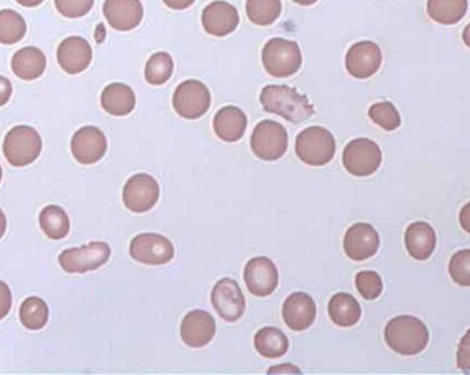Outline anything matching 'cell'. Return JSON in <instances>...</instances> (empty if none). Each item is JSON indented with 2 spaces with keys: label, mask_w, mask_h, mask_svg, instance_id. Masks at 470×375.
<instances>
[{
  "label": "cell",
  "mask_w": 470,
  "mask_h": 375,
  "mask_svg": "<svg viewBox=\"0 0 470 375\" xmlns=\"http://www.w3.org/2000/svg\"><path fill=\"white\" fill-rule=\"evenodd\" d=\"M42 147V138L35 128L17 125L5 138L4 154L13 167H26L39 158Z\"/></svg>",
  "instance_id": "cell-5"
},
{
  "label": "cell",
  "mask_w": 470,
  "mask_h": 375,
  "mask_svg": "<svg viewBox=\"0 0 470 375\" xmlns=\"http://www.w3.org/2000/svg\"><path fill=\"white\" fill-rule=\"evenodd\" d=\"M56 58L66 74H83L93 61V48L83 37L69 36L61 42L56 51Z\"/></svg>",
  "instance_id": "cell-21"
},
{
  "label": "cell",
  "mask_w": 470,
  "mask_h": 375,
  "mask_svg": "<svg viewBox=\"0 0 470 375\" xmlns=\"http://www.w3.org/2000/svg\"><path fill=\"white\" fill-rule=\"evenodd\" d=\"M287 143L286 128L273 120H263L252 133V152L263 161L279 160L286 153Z\"/></svg>",
  "instance_id": "cell-7"
},
{
  "label": "cell",
  "mask_w": 470,
  "mask_h": 375,
  "mask_svg": "<svg viewBox=\"0 0 470 375\" xmlns=\"http://www.w3.org/2000/svg\"><path fill=\"white\" fill-rule=\"evenodd\" d=\"M356 289L365 300L377 299L383 293V280L375 271H362L355 278Z\"/></svg>",
  "instance_id": "cell-36"
},
{
  "label": "cell",
  "mask_w": 470,
  "mask_h": 375,
  "mask_svg": "<svg viewBox=\"0 0 470 375\" xmlns=\"http://www.w3.org/2000/svg\"><path fill=\"white\" fill-rule=\"evenodd\" d=\"M15 2L24 7H37L40 6L45 0H15Z\"/></svg>",
  "instance_id": "cell-45"
},
{
  "label": "cell",
  "mask_w": 470,
  "mask_h": 375,
  "mask_svg": "<svg viewBox=\"0 0 470 375\" xmlns=\"http://www.w3.org/2000/svg\"><path fill=\"white\" fill-rule=\"evenodd\" d=\"M330 319L340 328H352L361 321L362 308L358 300L349 293H337L327 305Z\"/></svg>",
  "instance_id": "cell-26"
},
{
  "label": "cell",
  "mask_w": 470,
  "mask_h": 375,
  "mask_svg": "<svg viewBox=\"0 0 470 375\" xmlns=\"http://www.w3.org/2000/svg\"><path fill=\"white\" fill-rule=\"evenodd\" d=\"M295 4L300 5V6H313L318 0H293Z\"/></svg>",
  "instance_id": "cell-47"
},
{
  "label": "cell",
  "mask_w": 470,
  "mask_h": 375,
  "mask_svg": "<svg viewBox=\"0 0 470 375\" xmlns=\"http://www.w3.org/2000/svg\"><path fill=\"white\" fill-rule=\"evenodd\" d=\"M426 10L435 23L454 25L466 15L467 0H428Z\"/></svg>",
  "instance_id": "cell-28"
},
{
  "label": "cell",
  "mask_w": 470,
  "mask_h": 375,
  "mask_svg": "<svg viewBox=\"0 0 470 375\" xmlns=\"http://www.w3.org/2000/svg\"><path fill=\"white\" fill-rule=\"evenodd\" d=\"M101 104L104 111L112 116H127L135 109V93L130 85L112 83L102 91Z\"/></svg>",
  "instance_id": "cell-24"
},
{
  "label": "cell",
  "mask_w": 470,
  "mask_h": 375,
  "mask_svg": "<svg viewBox=\"0 0 470 375\" xmlns=\"http://www.w3.org/2000/svg\"><path fill=\"white\" fill-rule=\"evenodd\" d=\"M95 0H55V7L66 18H82L94 7Z\"/></svg>",
  "instance_id": "cell-37"
},
{
  "label": "cell",
  "mask_w": 470,
  "mask_h": 375,
  "mask_svg": "<svg viewBox=\"0 0 470 375\" xmlns=\"http://www.w3.org/2000/svg\"><path fill=\"white\" fill-rule=\"evenodd\" d=\"M47 60L43 51L37 47H24L15 54L12 69L18 79L32 82L45 74Z\"/></svg>",
  "instance_id": "cell-25"
},
{
  "label": "cell",
  "mask_w": 470,
  "mask_h": 375,
  "mask_svg": "<svg viewBox=\"0 0 470 375\" xmlns=\"http://www.w3.org/2000/svg\"><path fill=\"white\" fill-rule=\"evenodd\" d=\"M459 223H461L462 229L470 234V202L466 203L464 208L461 209L459 213Z\"/></svg>",
  "instance_id": "cell-42"
},
{
  "label": "cell",
  "mask_w": 470,
  "mask_h": 375,
  "mask_svg": "<svg viewBox=\"0 0 470 375\" xmlns=\"http://www.w3.org/2000/svg\"><path fill=\"white\" fill-rule=\"evenodd\" d=\"M216 334V321L211 313L195 310L182 321V341L190 348H203L214 340Z\"/></svg>",
  "instance_id": "cell-19"
},
{
  "label": "cell",
  "mask_w": 470,
  "mask_h": 375,
  "mask_svg": "<svg viewBox=\"0 0 470 375\" xmlns=\"http://www.w3.org/2000/svg\"><path fill=\"white\" fill-rule=\"evenodd\" d=\"M174 60L165 51L153 54L145 68V79L149 84L163 85L168 82L174 74Z\"/></svg>",
  "instance_id": "cell-33"
},
{
  "label": "cell",
  "mask_w": 470,
  "mask_h": 375,
  "mask_svg": "<svg viewBox=\"0 0 470 375\" xmlns=\"http://www.w3.org/2000/svg\"><path fill=\"white\" fill-rule=\"evenodd\" d=\"M381 161L383 153L380 146L367 138L354 139L344 149V168L356 178H366L377 173Z\"/></svg>",
  "instance_id": "cell-6"
},
{
  "label": "cell",
  "mask_w": 470,
  "mask_h": 375,
  "mask_svg": "<svg viewBox=\"0 0 470 375\" xmlns=\"http://www.w3.org/2000/svg\"><path fill=\"white\" fill-rule=\"evenodd\" d=\"M160 198L158 182L147 173L131 176L123 189V201L134 213H145L155 208Z\"/></svg>",
  "instance_id": "cell-11"
},
{
  "label": "cell",
  "mask_w": 470,
  "mask_h": 375,
  "mask_svg": "<svg viewBox=\"0 0 470 375\" xmlns=\"http://www.w3.org/2000/svg\"><path fill=\"white\" fill-rule=\"evenodd\" d=\"M201 21L206 34L215 37H225L238 28L240 15L233 5L216 0L204 9Z\"/></svg>",
  "instance_id": "cell-18"
},
{
  "label": "cell",
  "mask_w": 470,
  "mask_h": 375,
  "mask_svg": "<svg viewBox=\"0 0 470 375\" xmlns=\"http://www.w3.org/2000/svg\"><path fill=\"white\" fill-rule=\"evenodd\" d=\"M12 291H10L7 283H5L4 281H0V321L9 315L10 310H12Z\"/></svg>",
  "instance_id": "cell-39"
},
{
  "label": "cell",
  "mask_w": 470,
  "mask_h": 375,
  "mask_svg": "<svg viewBox=\"0 0 470 375\" xmlns=\"http://www.w3.org/2000/svg\"><path fill=\"white\" fill-rule=\"evenodd\" d=\"M211 300L220 318L230 323L240 321L245 313V296L240 285L231 278L217 281L216 285L212 289Z\"/></svg>",
  "instance_id": "cell-10"
},
{
  "label": "cell",
  "mask_w": 470,
  "mask_h": 375,
  "mask_svg": "<svg viewBox=\"0 0 470 375\" xmlns=\"http://www.w3.org/2000/svg\"><path fill=\"white\" fill-rule=\"evenodd\" d=\"M248 127V117L237 106H225L215 114L214 130L217 138L227 143L241 141Z\"/></svg>",
  "instance_id": "cell-22"
},
{
  "label": "cell",
  "mask_w": 470,
  "mask_h": 375,
  "mask_svg": "<svg viewBox=\"0 0 470 375\" xmlns=\"http://www.w3.org/2000/svg\"><path fill=\"white\" fill-rule=\"evenodd\" d=\"M386 344L394 352L403 356H415L423 352L429 342V331L425 323L415 316L402 315L386 323Z\"/></svg>",
  "instance_id": "cell-2"
},
{
  "label": "cell",
  "mask_w": 470,
  "mask_h": 375,
  "mask_svg": "<svg viewBox=\"0 0 470 375\" xmlns=\"http://www.w3.org/2000/svg\"><path fill=\"white\" fill-rule=\"evenodd\" d=\"M48 307L39 297H28L21 304L20 319L24 328L28 331H40L48 321Z\"/></svg>",
  "instance_id": "cell-32"
},
{
  "label": "cell",
  "mask_w": 470,
  "mask_h": 375,
  "mask_svg": "<svg viewBox=\"0 0 470 375\" xmlns=\"http://www.w3.org/2000/svg\"><path fill=\"white\" fill-rule=\"evenodd\" d=\"M380 235L369 223H356L349 227L344 237V251L354 262H365L377 253Z\"/></svg>",
  "instance_id": "cell-16"
},
{
  "label": "cell",
  "mask_w": 470,
  "mask_h": 375,
  "mask_svg": "<svg viewBox=\"0 0 470 375\" xmlns=\"http://www.w3.org/2000/svg\"><path fill=\"white\" fill-rule=\"evenodd\" d=\"M260 104L268 113L281 116L293 124L305 122L315 113L310 99L289 85L271 84L263 88Z\"/></svg>",
  "instance_id": "cell-1"
},
{
  "label": "cell",
  "mask_w": 470,
  "mask_h": 375,
  "mask_svg": "<svg viewBox=\"0 0 470 375\" xmlns=\"http://www.w3.org/2000/svg\"><path fill=\"white\" fill-rule=\"evenodd\" d=\"M456 363L465 374H470V329L459 342Z\"/></svg>",
  "instance_id": "cell-38"
},
{
  "label": "cell",
  "mask_w": 470,
  "mask_h": 375,
  "mask_svg": "<svg viewBox=\"0 0 470 375\" xmlns=\"http://www.w3.org/2000/svg\"><path fill=\"white\" fill-rule=\"evenodd\" d=\"M285 325L293 331H305L313 326L316 318V304L310 294L295 291L285 300L282 307Z\"/></svg>",
  "instance_id": "cell-17"
},
{
  "label": "cell",
  "mask_w": 470,
  "mask_h": 375,
  "mask_svg": "<svg viewBox=\"0 0 470 375\" xmlns=\"http://www.w3.org/2000/svg\"><path fill=\"white\" fill-rule=\"evenodd\" d=\"M13 94V85L7 77L0 76V106H5L10 101Z\"/></svg>",
  "instance_id": "cell-40"
},
{
  "label": "cell",
  "mask_w": 470,
  "mask_h": 375,
  "mask_svg": "<svg viewBox=\"0 0 470 375\" xmlns=\"http://www.w3.org/2000/svg\"><path fill=\"white\" fill-rule=\"evenodd\" d=\"M172 104L184 119H201L211 107V91L200 80H186L175 90Z\"/></svg>",
  "instance_id": "cell-8"
},
{
  "label": "cell",
  "mask_w": 470,
  "mask_h": 375,
  "mask_svg": "<svg viewBox=\"0 0 470 375\" xmlns=\"http://www.w3.org/2000/svg\"><path fill=\"white\" fill-rule=\"evenodd\" d=\"M246 15L255 25H273L282 12L281 0H246Z\"/></svg>",
  "instance_id": "cell-30"
},
{
  "label": "cell",
  "mask_w": 470,
  "mask_h": 375,
  "mask_svg": "<svg viewBox=\"0 0 470 375\" xmlns=\"http://www.w3.org/2000/svg\"><path fill=\"white\" fill-rule=\"evenodd\" d=\"M405 248L413 259L428 260L436 248V232L431 224L417 222L408 226L405 235Z\"/></svg>",
  "instance_id": "cell-23"
},
{
  "label": "cell",
  "mask_w": 470,
  "mask_h": 375,
  "mask_svg": "<svg viewBox=\"0 0 470 375\" xmlns=\"http://www.w3.org/2000/svg\"><path fill=\"white\" fill-rule=\"evenodd\" d=\"M448 272H450L451 280L456 285L467 288L470 286V249L456 252L451 257L450 264H448Z\"/></svg>",
  "instance_id": "cell-35"
},
{
  "label": "cell",
  "mask_w": 470,
  "mask_h": 375,
  "mask_svg": "<svg viewBox=\"0 0 470 375\" xmlns=\"http://www.w3.org/2000/svg\"><path fill=\"white\" fill-rule=\"evenodd\" d=\"M295 149L305 164L324 167L335 157V139L326 128L313 125L297 135Z\"/></svg>",
  "instance_id": "cell-4"
},
{
  "label": "cell",
  "mask_w": 470,
  "mask_h": 375,
  "mask_svg": "<svg viewBox=\"0 0 470 375\" xmlns=\"http://www.w3.org/2000/svg\"><path fill=\"white\" fill-rule=\"evenodd\" d=\"M7 230V219L6 214L4 213V211L0 209V240L4 238V235L6 234Z\"/></svg>",
  "instance_id": "cell-44"
},
{
  "label": "cell",
  "mask_w": 470,
  "mask_h": 375,
  "mask_svg": "<svg viewBox=\"0 0 470 375\" xmlns=\"http://www.w3.org/2000/svg\"><path fill=\"white\" fill-rule=\"evenodd\" d=\"M104 15L115 31L130 32L141 25L144 5L141 0H105Z\"/></svg>",
  "instance_id": "cell-20"
},
{
  "label": "cell",
  "mask_w": 470,
  "mask_h": 375,
  "mask_svg": "<svg viewBox=\"0 0 470 375\" xmlns=\"http://www.w3.org/2000/svg\"><path fill=\"white\" fill-rule=\"evenodd\" d=\"M2 176H4V170L0 167V182H2Z\"/></svg>",
  "instance_id": "cell-48"
},
{
  "label": "cell",
  "mask_w": 470,
  "mask_h": 375,
  "mask_svg": "<svg viewBox=\"0 0 470 375\" xmlns=\"http://www.w3.org/2000/svg\"><path fill=\"white\" fill-rule=\"evenodd\" d=\"M246 288L254 296L268 297L279 285L276 265L268 257L259 256L249 260L244 270Z\"/></svg>",
  "instance_id": "cell-14"
},
{
  "label": "cell",
  "mask_w": 470,
  "mask_h": 375,
  "mask_svg": "<svg viewBox=\"0 0 470 375\" xmlns=\"http://www.w3.org/2000/svg\"><path fill=\"white\" fill-rule=\"evenodd\" d=\"M130 254L142 264L163 265L174 259L175 248L164 235L145 232L131 241Z\"/></svg>",
  "instance_id": "cell-12"
},
{
  "label": "cell",
  "mask_w": 470,
  "mask_h": 375,
  "mask_svg": "<svg viewBox=\"0 0 470 375\" xmlns=\"http://www.w3.org/2000/svg\"><path fill=\"white\" fill-rule=\"evenodd\" d=\"M383 64V53L377 43L364 40L349 47L345 55L346 72L355 79L365 80L375 76Z\"/></svg>",
  "instance_id": "cell-13"
},
{
  "label": "cell",
  "mask_w": 470,
  "mask_h": 375,
  "mask_svg": "<svg viewBox=\"0 0 470 375\" xmlns=\"http://www.w3.org/2000/svg\"><path fill=\"white\" fill-rule=\"evenodd\" d=\"M40 227L50 240L60 241L69 234L71 222L61 206L48 205L40 212Z\"/></svg>",
  "instance_id": "cell-29"
},
{
  "label": "cell",
  "mask_w": 470,
  "mask_h": 375,
  "mask_svg": "<svg viewBox=\"0 0 470 375\" xmlns=\"http://www.w3.org/2000/svg\"><path fill=\"white\" fill-rule=\"evenodd\" d=\"M255 348L257 352L267 359H279L286 355L289 340L284 331L276 328H263L255 336Z\"/></svg>",
  "instance_id": "cell-27"
},
{
  "label": "cell",
  "mask_w": 470,
  "mask_h": 375,
  "mask_svg": "<svg viewBox=\"0 0 470 375\" xmlns=\"http://www.w3.org/2000/svg\"><path fill=\"white\" fill-rule=\"evenodd\" d=\"M164 5L172 10H187L195 4V0H163Z\"/></svg>",
  "instance_id": "cell-41"
},
{
  "label": "cell",
  "mask_w": 470,
  "mask_h": 375,
  "mask_svg": "<svg viewBox=\"0 0 470 375\" xmlns=\"http://www.w3.org/2000/svg\"><path fill=\"white\" fill-rule=\"evenodd\" d=\"M263 66L270 76L286 79L302 69V48L293 40L274 37L265 43L262 51Z\"/></svg>",
  "instance_id": "cell-3"
},
{
  "label": "cell",
  "mask_w": 470,
  "mask_h": 375,
  "mask_svg": "<svg viewBox=\"0 0 470 375\" xmlns=\"http://www.w3.org/2000/svg\"><path fill=\"white\" fill-rule=\"evenodd\" d=\"M26 35V23L15 10H0V44L12 45Z\"/></svg>",
  "instance_id": "cell-31"
},
{
  "label": "cell",
  "mask_w": 470,
  "mask_h": 375,
  "mask_svg": "<svg viewBox=\"0 0 470 375\" xmlns=\"http://www.w3.org/2000/svg\"><path fill=\"white\" fill-rule=\"evenodd\" d=\"M369 117L373 123L385 131H395L402 124L399 112L392 102H378L369 109Z\"/></svg>",
  "instance_id": "cell-34"
},
{
  "label": "cell",
  "mask_w": 470,
  "mask_h": 375,
  "mask_svg": "<svg viewBox=\"0 0 470 375\" xmlns=\"http://www.w3.org/2000/svg\"><path fill=\"white\" fill-rule=\"evenodd\" d=\"M462 39H464L465 44L470 48V23L465 26L464 34H462Z\"/></svg>",
  "instance_id": "cell-46"
},
{
  "label": "cell",
  "mask_w": 470,
  "mask_h": 375,
  "mask_svg": "<svg viewBox=\"0 0 470 375\" xmlns=\"http://www.w3.org/2000/svg\"><path fill=\"white\" fill-rule=\"evenodd\" d=\"M110 254L112 251L106 242H90L82 248L66 249L58 257V262L69 274H85L106 264Z\"/></svg>",
  "instance_id": "cell-9"
},
{
  "label": "cell",
  "mask_w": 470,
  "mask_h": 375,
  "mask_svg": "<svg viewBox=\"0 0 470 375\" xmlns=\"http://www.w3.org/2000/svg\"><path fill=\"white\" fill-rule=\"evenodd\" d=\"M268 372L270 374H273V372H297L299 374V372H302V370L299 367L292 366V364H284V366L271 367Z\"/></svg>",
  "instance_id": "cell-43"
},
{
  "label": "cell",
  "mask_w": 470,
  "mask_h": 375,
  "mask_svg": "<svg viewBox=\"0 0 470 375\" xmlns=\"http://www.w3.org/2000/svg\"><path fill=\"white\" fill-rule=\"evenodd\" d=\"M72 154L83 165H93L104 158L107 150L105 133L94 125L80 128L71 142Z\"/></svg>",
  "instance_id": "cell-15"
}]
</instances>
